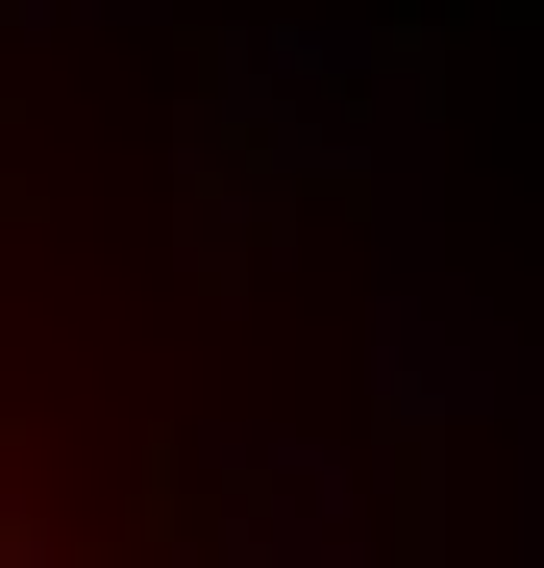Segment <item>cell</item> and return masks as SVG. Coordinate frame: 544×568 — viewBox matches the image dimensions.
<instances>
[{
    "mask_svg": "<svg viewBox=\"0 0 544 568\" xmlns=\"http://www.w3.org/2000/svg\"><path fill=\"white\" fill-rule=\"evenodd\" d=\"M0 568H50V519H26V445H0Z\"/></svg>",
    "mask_w": 544,
    "mask_h": 568,
    "instance_id": "1",
    "label": "cell"
}]
</instances>
